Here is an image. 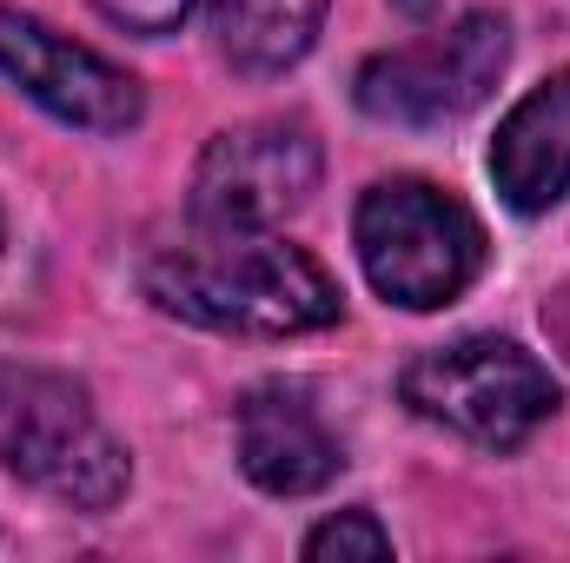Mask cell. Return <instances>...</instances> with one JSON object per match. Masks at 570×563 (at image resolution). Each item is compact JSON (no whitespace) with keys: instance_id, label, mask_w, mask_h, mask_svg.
<instances>
[{"instance_id":"8","label":"cell","mask_w":570,"mask_h":563,"mask_svg":"<svg viewBox=\"0 0 570 563\" xmlns=\"http://www.w3.org/2000/svg\"><path fill=\"white\" fill-rule=\"evenodd\" d=\"M239 471L266 491V497H312L338 477L345 451L332 437V424L318 418L312 392L305 385H285V378H266L239 398Z\"/></svg>"},{"instance_id":"3","label":"cell","mask_w":570,"mask_h":563,"mask_svg":"<svg viewBox=\"0 0 570 563\" xmlns=\"http://www.w3.org/2000/svg\"><path fill=\"white\" fill-rule=\"evenodd\" d=\"M0 464L73 511H114L134 477L73 378L20 365H0Z\"/></svg>"},{"instance_id":"1","label":"cell","mask_w":570,"mask_h":563,"mask_svg":"<svg viewBox=\"0 0 570 563\" xmlns=\"http://www.w3.org/2000/svg\"><path fill=\"white\" fill-rule=\"evenodd\" d=\"M140 279L173 318L206 332H239V338H298L338 318L332 273L305 246L279 239L273 226L186 219V233L146 253Z\"/></svg>"},{"instance_id":"7","label":"cell","mask_w":570,"mask_h":563,"mask_svg":"<svg viewBox=\"0 0 570 563\" xmlns=\"http://www.w3.org/2000/svg\"><path fill=\"white\" fill-rule=\"evenodd\" d=\"M0 73L33 107H47L80 134H127L146 113V93L127 67H114L107 53L67 40L33 13H0Z\"/></svg>"},{"instance_id":"11","label":"cell","mask_w":570,"mask_h":563,"mask_svg":"<svg viewBox=\"0 0 570 563\" xmlns=\"http://www.w3.org/2000/svg\"><path fill=\"white\" fill-rule=\"evenodd\" d=\"M305 557L325 563V557H392V531L372 517V511H338L325 517L312 537H305Z\"/></svg>"},{"instance_id":"14","label":"cell","mask_w":570,"mask_h":563,"mask_svg":"<svg viewBox=\"0 0 570 563\" xmlns=\"http://www.w3.org/2000/svg\"><path fill=\"white\" fill-rule=\"evenodd\" d=\"M392 7H399V13H412V20H431V13H444L451 0H392Z\"/></svg>"},{"instance_id":"15","label":"cell","mask_w":570,"mask_h":563,"mask_svg":"<svg viewBox=\"0 0 570 563\" xmlns=\"http://www.w3.org/2000/svg\"><path fill=\"white\" fill-rule=\"evenodd\" d=\"M0 246H7V219H0Z\"/></svg>"},{"instance_id":"2","label":"cell","mask_w":570,"mask_h":563,"mask_svg":"<svg viewBox=\"0 0 570 563\" xmlns=\"http://www.w3.org/2000/svg\"><path fill=\"white\" fill-rule=\"evenodd\" d=\"M358 266L385 305L438 312L484 273V226L431 179H379L352 219Z\"/></svg>"},{"instance_id":"10","label":"cell","mask_w":570,"mask_h":563,"mask_svg":"<svg viewBox=\"0 0 570 563\" xmlns=\"http://www.w3.org/2000/svg\"><path fill=\"white\" fill-rule=\"evenodd\" d=\"M332 0H206L219 53L239 73H285L312 53Z\"/></svg>"},{"instance_id":"9","label":"cell","mask_w":570,"mask_h":563,"mask_svg":"<svg viewBox=\"0 0 570 563\" xmlns=\"http://www.w3.org/2000/svg\"><path fill=\"white\" fill-rule=\"evenodd\" d=\"M491 179L511 213H551L570 192V67L538 80L491 140Z\"/></svg>"},{"instance_id":"6","label":"cell","mask_w":570,"mask_h":563,"mask_svg":"<svg viewBox=\"0 0 570 563\" xmlns=\"http://www.w3.org/2000/svg\"><path fill=\"white\" fill-rule=\"evenodd\" d=\"M318 140L305 120H253L199 152L193 219L213 226H279L318 192Z\"/></svg>"},{"instance_id":"4","label":"cell","mask_w":570,"mask_h":563,"mask_svg":"<svg viewBox=\"0 0 570 563\" xmlns=\"http://www.w3.org/2000/svg\"><path fill=\"white\" fill-rule=\"evenodd\" d=\"M399 392H405V405L419 418L444 424V431H458V437H471L484 451H518L558 412L551 372L524 345H511L498 332H471V338L419 352L405 365Z\"/></svg>"},{"instance_id":"13","label":"cell","mask_w":570,"mask_h":563,"mask_svg":"<svg viewBox=\"0 0 570 563\" xmlns=\"http://www.w3.org/2000/svg\"><path fill=\"white\" fill-rule=\"evenodd\" d=\"M544 332H551V345L570 358V279L558 285L551 298H544Z\"/></svg>"},{"instance_id":"5","label":"cell","mask_w":570,"mask_h":563,"mask_svg":"<svg viewBox=\"0 0 570 563\" xmlns=\"http://www.w3.org/2000/svg\"><path fill=\"white\" fill-rule=\"evenodd\" d=\"M504 60H511V27L504 13L478 7L444 33L372 53L358 67V107L385 127H444L491 100Z\"/></svg>"},{"instance_id":"12","label":"cell","mask_w":570,"mask_h":563,"mask_svg":"<svg viewBox=\"0 0 570 563\" xmlns=\"http://www.w3.org/2000/svg\"><path fill=\"white\" fill-rule=\"evenodd\" d=\"M114 27H127V33H146V40H159V33H173L186 13H193V0H94Z\"/></svg>"}]
</instances>
